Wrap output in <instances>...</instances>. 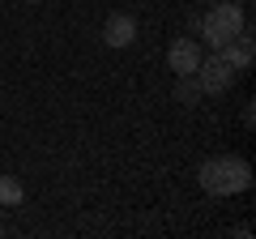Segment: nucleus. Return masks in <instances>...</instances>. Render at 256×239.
<instances>
[{
    "label": "nucleus",
    "mask_w": 256,
    "mask_h": 239,
    "mask_svg": "<svg viewBox=\"0 0 256 239\" xmlns=\"http://www.w3.org/2000/svg\"><path fill=\"white\" fill-rule=\"evenodd\" d=\"M230 82H235V68H230L218 52L201 56V64H196V86H201V94H222Z\"/></svg>",
    "instance_id": "nucleus-3"
},
{
    "label": "nucleus",
    "mask_w": 256,
    "mask_h": 239,
    "mask_svg": "<svg viewBox=\"0 0 256 239\" xmlns=\"http://www.w3.org/2000/svg\"><path fill=\"white\" fill-rule=\"evenodd\" d=\"M22 4H38V0H22Z\"/></svg>",
    "instance_id": "nucleus-9"
},
{
    "label": "nucleus",
    "mask_w": 256,
    "mask_h": 239,
    "mask_svg": "<svg viewBox=\"0 0 256 239\" xmlns=\"http://www.w3.org/2000/svg\"><path fill=\"white\" fill-rule=\"evenodd\" d=\"M0 235H4V222H0Z\"/></svg>",
    "instance_id": "nucleus-10"
},
{
    "label": "nucleus",
    "mask_w": 256,
    "mask_h": 239,
    "mask_svg": "<svg viewBox=\"0 0 256 239\" xmlns=\"http://www.w3.org/2000/svg\"><path fill=\"white\" fill-rule=\"evenodd\" d=\"M201 56H205L201 38H175V43L166 47V64H171V73H175V77H180V73H196Z\"/></svg>",
    "instance_id": "nucleus-4"
},
{
    "label": "nucleus",
    "mask_w": 256,
    "mask_h": 239,
    "mask_svg": "<svg viewBox=\"0 0 256 239\" xmlns=\"http://www.w3.org/2000/svg\"><path fill=\"white\" fill-rule=\"evenodd\" d=\"M218 56L235 68V73H248V68H252V56H256V47H252V26H248L244 34H235L226 47H218Z\"/></svg>",
    "instance_id": "nucleus-5"
},
{
    "label": "nucleus",
    "mask_w": 256,
    "mask_h": 239,
    "mask_svg": "<svg viewBox=\"0 0 256 239\" xmlns=\"http://www.w3.org/2000/svg\"><path fill=\"white\" fill-rule=\"evenodd\" d=\"M196 184L205 188L210 196H235V192H248L252 188V166L244 162V158H210V162H201V171H196Z\"/></svg>",
    "instance_id": "nucleus-1"
},
{
    "label": "nucleus",
    "mask_w": 256,
    "mask_h": 239,
    "mask_svg": "<svg viewBox=\"0 0 256 239\" xmlns=\"http://www.w3.org/2000/svg\"><path fill=\"white\" fill-rule=\"evenodd\" d=\"M22 201H26V188H22L13 175H0V205L13 210V205H22Z\"/></svg>",
    "instance_id": "nucleus-8"
},
{
    "label": "nucleus",
    "mask_w": 256,
    "mask_h": 239,
    "mask_svg": "<svg viewBox=\"0 0 256 239\" xmlns=\"http://www.w3.org/2000/svg\"><path fill=\"white\" fill-rule=\"evenodd\" d=\"M244 30H248L244 4H235V0H214V9L201 18L196 34H201V43L210 47V52H218V47H226L235 34H244Z\"/></svg>",
    "instance_id": "nucleus-2"
},
{
    "label": "nucleus",
    "mask_w": 256,
    "mask_h": 239,
    "mask_svg": "<svg viewBox=\"0 0 256 239\" xmlns=\"http://www.w3.org/2000/svg\"><path fill=\"white\" fill-rule=\"evenodd\" d=\"M210 4H214V0H210Z\"/></svg>",
    "instance_id": "nucleus-11"
},
{
    "label": "nucleus",
    "mask_w": 256,
    "mask_h": 239,
    "mask_svg": "<svg viewBox=\"0 0 256 239\" xmlns=\"http://www.w3.org/2000/svg\"><path fill=\"white\" fill-rule=\"evenodd\" d=\"M196 98H201L196 73H180V82H175V102H184V107H196Z\"/></svg>",
    "instance_id": "nucleus-7"
},
{
    "label": "nucleus",
    "mask_w": 256,
    "mask_h": 239,
    "mask_svg": "<svg viewBox=\"0 0 256 239\" xmlns=\"http://www.w3.org/2000/svg\"><path fill=\"white\" fill-rule=\"evenodd\" d=\"M102 43L107 47H132L137 43V22L128 18V13H111L107 26H102Z\"/></svg>",
    "instance_id": "nucleus-6"
}]
</instances>
